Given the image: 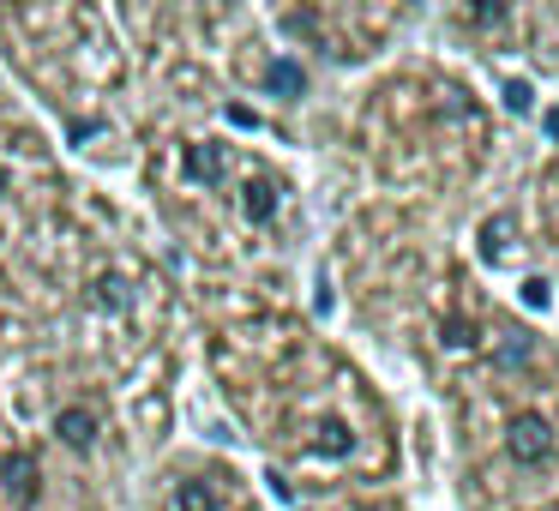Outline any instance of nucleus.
Returning a JSON list of instances; mask_svg holds the SVG:
<instances>
[{"label": "nucleus", "instance_id": "f257e3e1", "mask_svg": "<svg viewBox=\"0 0 559 511\" xmlns=\"http://www.w3.org/2000/svg\"><path fill=\"white\" fill-rule=\"evenodd\" d=\"M506 451H511L518 463H547V457H554V427H547L542 415H511Z\"/></svg>", "mask_w": 559, "mask_h": 511}, {"label": "nucleus", "instance_id": "f03ea898", "mask_svg": "<svg viewBox=\"0 0 559 511\" xmlns=\"http://www.w3.org/2000/svg\"><path fill=\"white\" fill-rule=\"evenodd\" d=\"M0 487H7L19 506H37V499H43V470H37V457H31V451H13V457L0 463Z\"/></svg>", "mask_w": 559, "mask_h": 511}, {"label": "nucleus", "instance_id": "7ed1b4c3", "mask_svg": "<svg viewBox=\"0 0 559 511\" xmlns=\"http://www.w3.org/2000/svg\"><path fill=\"white\" fill-rule=\"evenodd\" d=\"M55 439H61V445H73V451H91V445H97V415H91L85 403L61 409V415H55Z\"/></svg>", "mask_w": 559, "mask_h": 511}, {"label": "nucleus", "instance_id": "20e7f679", "mask_svg": "<svg viewBox=\"0 0 559 511\" xmlns=\"http://www.w3.org/2000/svg\"><path fill=\"white\" fill-rule=\"evenodd\" d=\"M241 211L253 223H271V217H277V181H265V175H259V181H247L241 187Z\"/></svg>", "mask_w": 559, "mask_h": 511}, {"label": "nucleus", "instance_id": "39448f33", "mask_svg": "<svg viewBox=\"0 0 559 511\" xmlns=\"http://www.w3.org/2000/svg\"><path fill=\"white\" fill-rule=\"evenodd\" d=\"M175 511H223V494L211 482H181L175 487Z\"/></svg>", "mask_w": 559, "mask_h": 511}, {"label": "nucleus", "instance_id": "423d86ee", "mask_svg": "<svg viewBox=\"0 0 559 511\" xmlns=\"http://www.w3.org/2000/svg\"><path fill=\"white\" fill-rule=\"evenodd\" d=\"M187 175H193V181H223V151L217 145H193L187 151Z\"/></svg>", "mask_w": 559, "mask_h": 511}, {"label": "nucleus", "instance_id": "0eeeda50", "mask_svg": "<svg viewBox=\"0 0 559 511\" xmlns=\"http://www.w3.org/2000/svg\"><path fill=\"white\" fill-rule=\"evenodd\" d=\"M511 235H518V223H511V217H493V223L481 229V253H487V259H506V253H511Z\"/></svg>", "mask_w": 559, "mask_h": 511}, {"label": "nucleus", "instance_id": "6e6552de", "mask_svg": "<svg viewBox=\"0 0 559 511\" xmlns=\"http://www.w3.org/2000/svg\"><path fill=\"white\" fill-rule=\"evenodd\" d=\"M265 85L277 91V97H283V91H301V67H295V61H277V67L265 73Z\"/></svg>", "mask_w": 559, "mask_h": 511}, {"label": "nucleus", "instance_id": "1a4fd4ad", "mask_svg": "<svg viewBox=\"0 0 559 511\" xmlns=\"http://www.w3.org/2000/svg\"><path fill=\"white\" fill-rule=\"evenodd\" d=\"M499 19H506V7H499V0H469V25H499Z\"/></svg>", "mask_w": 559, "mask_h": 511}, {"label": "nucleus", "instance_id": "9d476101", "mask_svg": "<svg viewBox=\"0 0 559 511\" xmlns=\"http://www.w3.org/2000/svg\"><path fill=\"white\" fill-rule=\"evenodd\" d=\"M97 301H103V307H115V313H121V307H127L121 283H115V277H103V283H97Z\"/></svg>", "mask_w": 559, "mask_h": 511}, {"label": "nucleus", "instance_id": "9b49d317", "mask_svg": "<svg viewBox=\"0 0 559 511\" xmlns=\"http://www.w3.org/2000/svg\"><path fill=\"white\" fill-rule=\"evenodd\" d=\"M506 109L511 115H530V85H506Z\"/></svg>", "mask_w": 559, "mask_h": 511}, {"label": "nucleus", "instance_id": "f8f14e48", "mask_svg": "<svg viewBox=\"0 0 559 511\" xmlns=\"http://www.w3.org/2000/svg\"><path fill=\"white\" fill-rule=\"evenodd\" d=\"M523 301H530V307H547V277H530V283H523Z\"/></svg>", "mask_w": 559, "mask_h": 511}]
</instances>
